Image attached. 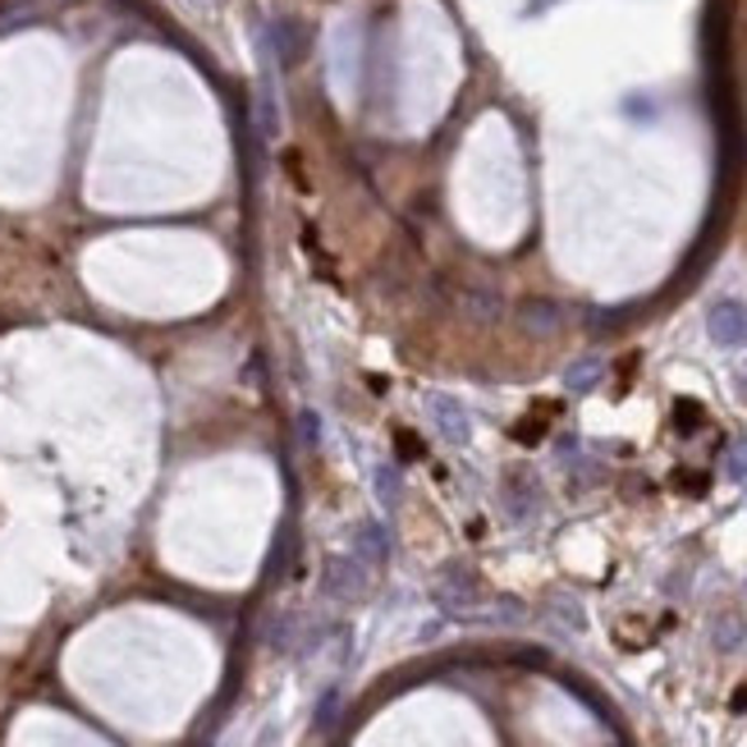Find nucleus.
<instances>
[{"mask_svg":"<svg viewBox=\"0 0 747 747\" xmlns=\"http://www.w3.org/2000/svg\"><path fill=\"white\" fill-rule=\"evenodd\" d=\"M706 330H711V339H715L720 349H743V345H747V303H743V298L711 303Z\"/></svg>","mask_w":747,"mask_h":747,"instance_id":"1","label":"nucleus"},{"mask_svg":"<svg viewBox=\"0 0 747 747\" xmlns=\"http://www.w3.org/2000/svg\"><path fill=\"white\" fill-rule=\"evenodd\" d=\"M427 409H431L435 427H441V435H445L450 445H469L473 422H469V413H463V403H459V399H450V394H431V399H427Z\"/></svg>","mask_w":747,"mask_h":747,"instance_id":"2","label":"nucleus"},{"mask_svg":"<svg viewBox=\"0 0 747 747\" xmlns=\"http://www.w3.org/2000/svg\"><path fill=\"white\" fill-rule=\"evenodd\" d=\"M601 371H606V367H601V358H582V362H574V367H569V377H565V386L582 394V390H591V386H597V381H601Z\"/></svg>","mask_w":747,"mask_h":747,"instance_id":"3","label":"nucleus"},{"mask_svg":"<svg viewBox=\"0 0 747 747\" xmlns=\"http://www.w3.org/2000/svg\"><path fill=\"white\" fill-rule=\"evenodd\" d=\"M527 326L533 330H555L559 326V307L555 303H527Z\"/></svg>","mask_w":747,"mask_h":747,"instance_id":"4","label":"nucleus"},{"mask_svg":"<svg viewBox=\"0 0 747 747\" xmlns=\"http://www.w3.org/2000/svg\"><path fill=\"white\" fill-rule=\"evenodd\" d=\"M358 546H362V555L371 559V565H377V559L386 555V541H381V527H377V523H367V527H362V537H358Z\"/></svg>","mask_w":747,"mask_h":747,"instance_id":"5","label":"nucleus"},{"mask_svg":"<svg viewBox=\"0 0 747 747\" xmlns=\"http://www.w3.org/2000/svg\"><path fill=\"white\" fill-rule=\"evenodd\" d=\"M674 422H678V431H697V422H702V409L693 399H683L678 409H674Z\"/></svg>","mask_w":747,"mask_h":747,"instance_id":"6","label":"nucleus"},{"mask_svg":"<svg viewBox=\"0 0 747 747\" xmlns=\"http://www.w3.org/2000/svg\"><path fill=\"white\" fill-rule=\"evenodd\" d=\"M514 435H518L523 445H533V441H541V435H546V427H541L537 418H523V422L514 427Z\"/></svg>","mask_w":747,"mask_h":747,"instance_id":"7","label":"nucleus"},{"mask_svg":"<svg viewBox=\"0 0 747 747\" xmlns=\"http://www.w3.org/2000/svg\"><path fill=\"white\" fill-rule=\"evenodd\" d=\"M377 486H381V501H386V505H394V495H399V482H394V473H390V469H381Z\"/></svg>","mask_w":747,"mask_h":747,"instance_id":"8","label":"nucleus"},{"mask_svg":"<svg viewBox=\"0 0 747 747\" xmlns=\"http://www.w3.org/2000/svg\"><path fill=\"white\" fill-rule=\"evenodd\" d=\"M743 381H747V367H743ZM743 399H747V390H743Z\"/></svg>","mask_w":747,"mask_h":747,"instance_id":"9","label":"nucleus"}]
</instances>
